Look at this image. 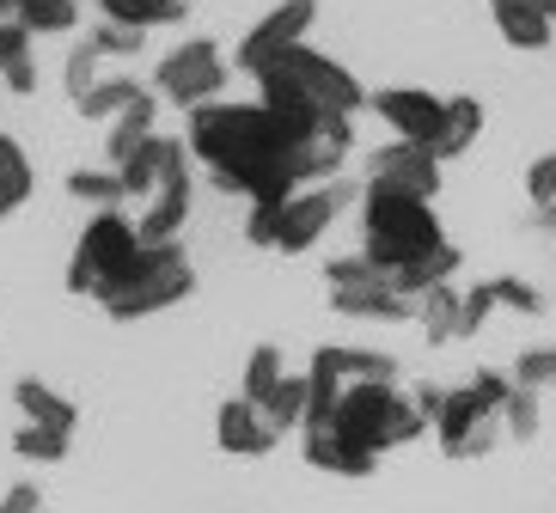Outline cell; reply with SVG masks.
Segmentation results:
<instances>
[{"label": "cell", "mask_w": 556, "mask_h": 513, "mask_svg": "<svg viewBox=\"0 0 556 513\" xmlns=\"http://www.w3.org/2000/svg\"><path fill=\"white\" fill-rule=\"evenodd\" d=\"M257 104L276 116H355L374 104V92L349 74L343 62H330L325 50H288L269 74L257 80Z\"/></svg>", "instance_id": "6da1fadb"}, {"label": "cell", "mask_w": 556, "mask_h": 513, "mask_svg": "<svg viewBox=\"0 0 556 513\" xmlns=\"http://www.w3.org/2000/svg\"><path fill=\"white\" fill-rule=\"evenodd\" d=\"M441 245L446 232L434 220V202H409V196L379 190V183H361V257L379 275H397V269H409L416 257H428Z\"/></svg>", "instance_id": "7a4b0ae2"}, {"label": "cell", "mask_w": 556, "mask_h": 513, "mask_svg": "<svg viewBox=\"0 0 556 513\" xmlns=\"http://www.w3.org/2000/svg\"><path fill=\"white\" fill-rule=\"evenodd\" d=\"M148 251L153 245H141V232H135L129 215H116V208L111 215H92L86 232L74 239V257H67V294L111 306V299L148 269Z\"/></svg>", "instance_id": "3957f363"}, {"label": "cell", "mask_w": 556, "mask_h": 513, "mask_svg": "<svg viewBox=\"0 0 556 513\" xmlns=\"http://www.w3.org/2000/svg\"><path fill=\"white\" fill-rule=\"evenodd\" d=\"M422 428H428V415L416 410V398H404L397 385H349L343 410H337V422H330V434H337L349 452H361V459H379V452H392V447H409Z\"/></svg>", "instance_id": "277c9868"}, {"label": "cell", "mask_w": 556, "mask_h": 513, "mask_svg": "<svg viewBox=\"0 0 556 513\" xmlns=\"http://www.w3.org/2000/svg\"><path fill=\"white\" fill-rule=\"evenodd\" d=\"M197 294V269H190V257H184V245H153L148 251V269L135 275L123 294L104 306L111 318H148V312H165V306H178V299Z\"/></svg>", "instance_id": "5b68a950"}, {"label": "cell", "mask_w": 556, "mask_h": 513, "mask_svg": "<svg viewBox=\"0 0 556 513\" xmlns=\"http://www.w3.org/2000/svg\"><path fill=\"white\" fill-rule=\"evenodd\" d=\"M160 92L172 104H184V111L220 104V92H227V55H220V43H214V37L178 43V50L160 62Z\"/></svg>", "instance_id": "8992f818"}, {"label": "cell", "mask_w": 556, "mask_h": 513, "mask_svg": "<svg viewBox=\"0 0 556 513\" xmlns=\"http://www.w3.org/2000/svg\"><path fill=\"white\" fill-rule=\"evenodd\" d=\"M312 18H318V0H281L276 13H263L257 25L245 31V43L232 50V67H239V74H251V80H263L281 55L306 43Z\"/></svg>", "instance_id": "52a82bcc"}, {"label": "cell", "mask_w": 556, "mask_h": 513, "mask_svg": "<svg viewBox=\"0 0 556 513\" xmlns=\"http://www.w3.org/2000/svg\"><path fill=\"white\" fill-rule=\"evenodd\" d=\"M367 183L409 202H434L441 196V159H434V148H416V141H386L367 153Z\"/></svg>", "instance_id": "ba28073f"}, {"label": "cell", "mask_w": 556, "mask_h": 513, "mask_svg": "<svg viewBox=\"0 0 556 513\" xmlns=\"http://www.w3.org/2000/svg\"><path fill=\"white\" fill-rule=\"evenodd\" d=\"M349 202H361V190H355V183H343V178L318 183V190H300V196L288 202V215H281L276 251H281V257H300V251H312V245L330 232V220L349 208Z\"/></svg>", "instance_id": "9c48e42d"}, {"label": "cell", "mask_w": 556, "mask_h": 513, "mask_svg": "<svg viewBox=\"0 0 556 513\" xmlns=\"http://www.w3.org/2000/svg\"><path fill=\"white\" fill-rule=\"evenodd\" d=\"M374 111L392 123L397 141H416V148H441L446 99H434V92H422V86H386V92H374Z\"/></svg>", "instance_id": "30bf717a"}, {"label": "cell", "mask_w": 556, "mask_h": 513, "mask_svg": "<svg viewBox=\"0 0 556 513\" xmlns=\"http://www.w3.org/2000/svg\"><path fill=\"white\" fill-rule=\"evenodd\" d=\"M184 153H190V148H184L178 134H153L129 166H116V178H123V190H129V202H153L172 178H184V171H190V166H184Z\"/></svg>", "instance_id": "8fae6325"}, {"label": "cell", "mask_w": 556, "mask_h": 513, "mask_svg": "<svg viewBox=\"0 0 556 513\" xmlns=\"http://www.w3.org/2000/svg\"><path fill=\"white\" fill-rule=\"evenodd\" d=\"M214 440H220V452H232V459H263V452L281 447V434L269 428V415H263L257 403H245V398L220 403V415H214Z\"/></svg>", "instance_id": "7c38bea8"}, {"label": "cell", "mask_w": 556, "mask_h": 513, "mask_svg": "<svg viewBox=\"0 0 556 513\" xmlns=\"http://www.w3.org/2000/svg\"><path fill=\"white\" fill-rule=\"evenodd\" d=\"M190 196H197V190H190V171L165 183L160 196H153L148 208H141V215H135V232H141V245H178L184 220H190Z\"/></svg>", "instance_id": "4fadbf2b"}, {"label": "cell", "mask_w": 556, "mask_h": 513, "mask_svg": "<svg viewBox=\"0 0 556 513\" xmlns=\"http://www.w3.org/2000/svg\"><path fill=\"white\" fill-rule=\"evenodd\" d=\"M343 392H349V380L337 373L330 348H312V367H306V428H300V434H325L330 422H337V410H343Z\"/></svg>", "instance_id": "5bb4252c"}, {"label": "cell", "mask_w": 556, "mask_h": 513, "mask_svg": "<svg viewBox=\"0 0 556 513\" xmlns=\"http://www.w3.org/2000/svg\"><path fill=\"white\" fill-rule=\"evenodd\" d=\"M330 312H343V318H379V324H404V318H416V299H404L392 282H367V287H349V294H330Z\"/></svg>", "instance_id": "9a60e30c"}, {"label": "cell", "mask_w": 556, "mask_h": 513, "mask_svg": "<svg viewBox=\"0 0 556 513\" xmlns=\"http://www.w3.org/2000/svg\"><path fill=\"white\" fill-rule=\"evenodd\" d=\"M13 403L25 410V422H31V428H55V434H74V428H80V410H74L62 392H50L43 380H31V373L13 385Z\"/></svg>", "instance_id": "2e32d148"}, {"label": "cell", "mask_w": 556, "mask_h": 513, "mask_svg": "<svg viewBox=\"0 0 556 513\" xmlns=\"http://www.w3.org/2000/svg\"><path fill=\"white\" fill-rule=\"evenodd\" d=\"M153 111H160V99L148 92L141 104H129V111L111 123V134H104V153H111V166H129L135 153L153 141Z\"/></svg>", "instance_id": "e0dca14e"}, {"label": "cell", "mask_w": 556, "mask_h": 513, "mask_svg": "<svg viewBox=\"0 0 556 513\" xmlns=\"http://www.w3.org/2000/svg\"><path fill=\"white\" fill-rule=\"evenodd\" d=\"M495 31L514 43V50H551V18L539 7H520V0H495Z\"/></svg>", "instance_id": "ac0fdd59"}, {"label": "cell", "mask_w": 556, "mask_h": 513, "mask_svg": "<svg viewBox=\"0 0 556 513\" xmlns=\"http://www.w3.org/2000/svg\"><path fill=\"white\" fill-rule=\"evenodd\" d=\"M31 190H37V171L25 159V148H18L13 134H0V220L13 215V208H25Z\"/></svg>", "instance_id": "d6986e66"}, {"label": "cell", "mask_w": 556, "mask_h": 513, "mask_svg": "<svg viewBox=\"0 0 556 513\" xmlns=\"http://www.w3.org/2000/svg\"><path fill=\"white\" fill-rule=\"evenodd\" d=\"M337 373L349 385H397V361L392 355H379V348H349V343H325Z\"/></svg>", "instance_id": "ffe728a7"}, {"label": "cell", "mask_w": 556, "mask_h": 513, "mask_svg": "<svg viewBox=\"0 0 556 513\" xmlns=\"http://www.w3.org/2000/svg\"><path fill=\"white\" fill-rule=\"evenodd\" d=\"M99 18H111V25H129V31H153V25H178L184 0H99Z\"/></svg>", "instance_id": "44dd1931"}, {"label": "cell", "mask_w": 556, "mask_h": 513, "mask_svg": "<svg viewBox=\"0 0 556 513\" xmlns=\"http://www.w3.org/2000/svg\"><path fill=\"white\" fill-rule=\"evenodd\" d=\"M306 464L312 471H330V477H374L379 459H361V452H349L337 434H306Z\"/></svg>", "instance_id": "7402d4cb"}, {"label": "cell", "mask_w": 556, "mask_h": 513, "mask_svg": "<svg viewBox=\"0 0 556 513\" xmlns=\"http://www.w3.org/2000/svg\"><path fill=\"white\" fill-rule=\"evenodd\" d=\"M477 134H483V104H477V99H446V129H441L434 159H458V153H471Z\"/></svg>", "instance_id": "603a6c76"}, {"label": "cell", "mask_w": 556, "mask_h": 513, "mask_svg": "<svg viewBox=\"0 0 556 513\" xmlns=\"http://www.w3.org/2000/svg\"><path fill=\"white\" fill-rule=\"evenodd\" d=\"M458 306H465V294H453V282L416 299V318H422V331H428V343H434V348L458 343Z\"/></svg>", "instance_id": "cb8c5ba5"}, {"label": "cell", "mask_w": 556, "mask_h": 513, "mask_svg": "<svg viewBox=\"0 0 556 513\" xmlns=\"http://www.w3.org/2000/svg\"><path fill=\"white\" fill-rule=\"evenodd\" d=\"M281 380H288V373H281V348L276 343H257V348H251V361H245V385H239V398L263 410V403L276 398Z\"/></svg>", "instance_id": "d4e9b609"}, {"label": "cell", "mask_w": 556, "mask_h": 513, "mask_svg": "<svg viewBox=\"0 0 556 513\" xmlns=\"http://www.w3.org/2000/svg\"><path fill=\"white\" fill-rule=\"evenodd\" d=\"M67 196L74 202H92V208H99V215H111V208H123V202H129V190H123V178H116V171H67Z\"/></svg>", "instance_id": "484cf974"}, {"label": "cell", "mask_w": 556, "mask_h": 513, "mask_svg": "<svg viewBox=\"0 0 556 513\" xmlns=\"http://www.w3.org/2000/svg\"><path fill=\"white\" fill-rule=\"evenodd\" d=\"M74 18H80V0H18V25L31 37H62L74 31Z\"/></svg>", "instance_id": "4316f807"}, {"label": "cell", "mask_w": 556, "mask_h": 513, "mask_svg": "<svg viewBox=\"0 0 556 513\" xmlns=\"http://www.w3.org/2000/svg\"><path fill=\"white\" fill-rule=\"evenodd\" d=\"M263 415H269V428L276 434L306 428V373H288V380L276 385V398L263 403Z\"/></svg>", "instance_id": "83f0119b"}, {"label": "cell", "mask_w": 556, "mask_h": 513, "mask_svg": "<svg viewBox=\"0 0 556 513\" xmlns=\"http://www.w3.org/2000/svg\"><path fill=\"white\" fill-rule=\"evenodd\" d=\"M141 99H148V86H135L129 74H116V80H99V92L80 104V116H92V123L111 116V123H116V116L129 111V104H141Z\"/></svg>", "instance_id": "f1b7e54d"}, {"label": "cell", "mask_w": 556, "mask_h": 513, "mask_svg": "<svg viewBox=\"0 0 556 513\" xmlns=\"http://www.w3.org/2000/svg\"><path fill=\"white\" fill-rule=\"evenodd\" d=\"M99 62H104V55L92 50V43H74V50H67L62 86H67V99H74V104H86L92 92H99Z\"/></svg>", "instance_id": "f546056e"}, {"label": "cell", "mask_w": 556, "mask_h": 513, "mask_svg": "<svg viewBox=\"0 0 556 513\" xmlns=\"http://www.w3.org/2000/svg\"><path fill=\"white\" fill-rule=\"evenodd\" d=\"M67 447H74V434H55V428H25L13 434V452L18 459H31V464H62L67 459Z\"/></svg>", "instance_id": "4dcf8cb0"}, {"label": "cell", "mask_w": 556, "mask_h": 513, "mask_svg": "<svg viewBox=\"0 0 556 513\" xmlns=\"http://www.w3.org/2000/svg\"><path fill=\"white\" fill-rule=\"evenodd\" d=\"M514 385H526V392H556V343L526 348L520 361H514Z\"/></svg>", "instance_id": "1f68e13d"}, {"label": "cell", "mask_w": 556, "mask_h": 513, "mask_svg": "<svg viewBox=\"0 0 556 513\" xmlns=\"http://www.w3.org/2000/svg\"><path fill=\"white\" fill-rule=\"evenodd\" d=\"M325 282H330V294H349V287H367V282H386V275H379L374 264H367V257H330L325 264Z\"/></svg>", "instance_id": "d6a6232c"}, {"label": "cell", "mask_w": 556, "mask_h": 513, "mask_svg": "<svg viewBox=\"0 0 556 513\" xmlns=\"http://www.w3.org/2000/svg\"><path fill=\"white\" fill-rule=\"evenodd\" d=\"M86 43H92L99 55H141L148 31H129V25H111V18H99V25L86 31Z\"/></svg>", "instance_id": "836d02e7"}, {"label": "cell", "mask_w": 556, "mask_h": 513, "mask_svg": "<svg viewBox=\"0 0 556 513\" xmlns=\"http://www.w3.org/2000/svg\"><path fill=\"white\" fill-rule=\"evenodd\" d=\"M502 422H507V434H514V440H539V392L514 385V398H507Z\"/></svg>", "instance_id": "e575fe53"}, {"label": "cell", "mask_w": 556, "mask_h": 513, "mask_svg": "<svg viewBox=\"0 0 556 513\" xmlns=\"http://www.w3.org/2000/svg\"><path fill=\"white\" fill-rule=\"evenodd\" d=\"M281 215H288V202H257V208H251V220H245V239H251L257 251H276Z\"/></svg>", "instance_id": "d590c367"}, {"label": "cell", "mask_w": 556, "mask_h": 513, "mask_svg": "<svg viewBox=\"0 0 556 513\" xmlns=\"http://www.w3.org/2000/svg\"><path fill=\"white\" fill-rule=\"evenodd\" d=\"M495 306H514V312H526V318H539L544 312V294L532 282H520V275H495Z\"/></svg>", "instance_id": "8d00e7d4"}, {"label": "cell", "mask_w": 556, "mask_h": 513, "mask_svg": "<svg viewBox=\"0 0 556 513\" xmlns=\"http://www.w3.org/2000/svg\"><path fill=\"white\" fill-rule=\"evenodd\" d=\"M526 196H532V208H556V153L526 166Z\"/></svg>", "instance_id": "74e56055"}, {"label": "cell", "mask_w": 556, "mask_h": 513, "mask_svg": "<svg viewBox=\"0 0 556 513\" xmlns=\"http://www.w3.org/2000/svg\"><path fill=\"white\" fill-rule=\"evenodd\" d=\"M490 312H495V287L483 282V287L465 294V306H458V336H477L483 324H490Z\"/></svg>", "instance_id": "f35d334b"}, {"label": "cell", "mask_w": 556, "mask_h": 513, "mask_svg": "<svg viewBox=\"0 0 556 513\" xmlns=\"http://www.w3.org/2000/svg\"><path fill=\"white\" fill-rule=\"evenodd\" d=\"M25 55H31V31H25V25H0V74H7V67L13 62H25Z\"/></svg>", "instance_id": "ab89813d"}, {"label": "cell", "mask_w": 556, "mask_h": 513, "mask_svg": "<svg viewBox=\"0 0 556 513\" xmlns=\"http://www.w3.org/2000/svg\"><path fill=\"white\" fill-rule=\"evenodd\" d=\"M0 513H43V496H37V483H13V489L0 496Z\"/></svg>", "instance_id": "60d3db41"}, {"label": "cell", "mask_w": 556, "mask_h": 513, "mask_svg": "<svg viewBox=\"0 0 556 513\" xmlns=\"http://www.w3.org/2000/svg\"><path fill=\"white\" fill-rule=\"evenodd\" d=\"M0 80H7V92H18V99H31V92H37V62L25 55V62H13L7 74H0Z\"/></svg>", "instance_id": "b9f144b4"}, {"label": "cell", "mask_w": 556, "mask_h": 513, "mask_svg": "<svg viewBox=\"0 0 556 513\" xmlns=\"http://www.w3.org/2000/svg\"><path fill=\"white\" fill-rule=\"evenodd\" d=\"M416 410H422L428 422H441V410H446V392H441V385H416Z\"/></svg>", "instance_id": "7bdbcfd3"}, {"label": "cell", "mask_w": 556, "mask_h": 513, "mask_svg": "<svg viewBox=\"0 0 556 513\" xmlns=\"http://www.w3.org/2000/svg\"><path fill=\"white\" fill-rule=\"evenodd\" d=\"M490 7H495V0H490ZM520 7H539L544 18H556V0H520Z\"/></svg>", "instance_id": "ee69618b"}, {"label": "cell", "mask_w": 556, "mask_h": 513, "mask_svg": "<svg viewBox=\"0 0 556 513\" xmlns=\"http://www.w3.org/2000/svg\"><path fill=\"white\" fill-rule=\"evenodd\" d=\"M18 18V0H0V25H13Z\"/></svg>", "instance_id": "f6af8a7d"}, {"label": "cell", "mask_w": 556, "mask_h": 513, "mask_svg": "<svg viewBox=\"0 0 556 513\" xmlns=\"http://www.w3.org/2000/svg\"><path fill=\"white\" fill-rule=\"evenodd\" d=\"M532 220H539L544 232H556V208H539V215H532Z\"/></svg>", "instance_id": "bcb514c9"}]
</instances>
